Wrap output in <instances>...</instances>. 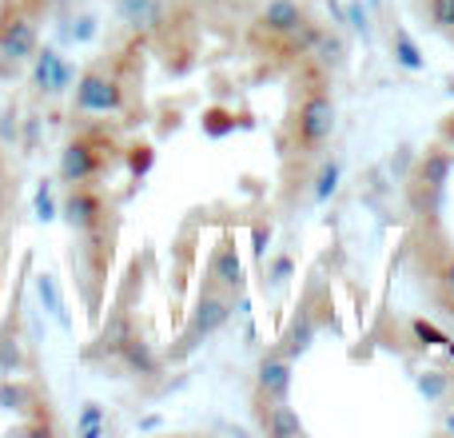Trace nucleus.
Here are the masks:
<instances>
[{
  "label": "nucleus",
  "mask_w": 454,
  "mask_h": 438,
  "mask_svg": "<svg viewBox=\"0 0 454 438\" xmlns=\"http://www.w3.org/2000/svg\"><path fill=\"white\" fill-rule=\"evenodd\" d=\"M415 335L423 339V343H447V335H442V331H434L431 323H423V319L415 323Z\"/></svg>",
  "instance_id": "18"
},
{
  "label": "nucleus",
  "mask_w": 454,
  "mask_h": 438,
  "mask_svg": "<svg viewBox=\"0 0 454 438\" xmlns=\"http://www.w3.org/2000/svg\"><path fill=\"white\" fill-rule=\"evenodd\" d=\"M419 387H423L427 395H442V379H439V371H431V375H427Z\"/></svg>",
  "instance_id": "20"
},
{
  "label": "nucleus",
  "mask_w": 454,
  "mask_h": 438,
  "mask_svg": "<svg viewBox=\"0 0 454 438\" xmlns=\"http://www.w3.org/2000/svg\"><path fill=\"white\" fill-rule=\"evenodd\" d=\"M335 188H339V160H327L319 168V180H315V199H331Z\"/></svg>",
  "instance_id": "16"
},
{
  "label": "nucleus",
  "mask_w": 454,
  "mask_h": 438,
  "mask_svg": "<svg viewBox=\"0 0 454 438\" xmlns=\"http://www.w3.org/2000/svg\"><path fill=\"white\" fill-rule=\"evenodd\" d=\"M450 168H454V152L450 148H431L423 156V164H419L415 172V204L419 207H434L442 196V188H447L450 180Z\"/></svg>",
  "instance_id": "3"
},
{
  "label": "nucleus",
  "mask_w": 454,
  "mask_h": 438,
  "mask_svg": "<svg viewBox=\"0 0 454 438\" xmlns=\"http://www.w3.org/2000/svg\"><path fill=\"white\" fill-rule=\"evenodd\" d=\"M32 48H36V28H32L28 16H12V20L0 24V52L8 60H28Z\"/></svg>",
  "instance_id": "9"
},
{
  "label": "nucleus",
  "mask_w": 454,
  "mask_h": 438,
  "mask_svg": "<svg viewBox=\"0 0 454 438\" xmlns=\"http://www.w3.org/2000/svg\"><path fill=\"white\" fill-rule=\"evenodd\" d=\"M434 291H439V299L454 315V255H447L439 267H434Z\"/></svg>",
  "instance_id": "14"
},
{
  "label": "nucleus",
  "mask_w": 454,
  "mask_h": 438,
  "mask_svg": "<svg viewBox=\"0 0 454 438\" xmlns=\"http://www.w3.org/2000/svg\"><path fill=\"white\" fill-rule=\"evenodd\" d=\"M100 168H104V152H100V140H92V136H88V140H76L60 160V176L68 184H88Z\"/></svg>",
  "instance_id": "4"
},
{
  "label": "nucleus",
  "mask_w": 454,
  "mask_h": 438,
  "mask_svg": "<svg viewBox=\"0 0 454 438\" xmlns=\"http://www.w3.org/2000/svg\"><path fill=\"white\" fill-rule=\"evenodd\" d=\"M303 24H307V12L295 0H271V4L259 12V32H267V36H275V40H291Z\"/></svg>",
  "instance_id": "5"
},
{
  "label": "nucleus",
  "mask_w": 454,
  "mask_h": 438,
  "mask_svg": "<svg viewBox=\"0 0 454 438\" xmlns=\"http://www.w3.org/2000/svg\"><path fill=\"white\" fill-rule=\"evenodd\" d=\"M227 315H231V299H227V291L207 287L204 295H200L196 311H192V323H188V331H184V339H180V347H176V355L196 351L204 339H212L215 331L223 327Z\"/></svg>",
  "instance_id": "1"
},
{
  "label": "nucleus",
  "mask_w": 454,
  "mask_h": 438,
  "mask_svg": "<svg viewBox=\"0 0 454 438\" xmlns=\"http://www.w3.org/2000/svg\"><path fill=\"white\" fill-rule=\"evenodd\" d=\"M395 60H399L403 68H411V72H419V68H423V56H419L415 40H411L407 32H395Z\"/></svg>",
  "instance_id": "15"
},
{
  "label": "nucleus",
  "mask_w": 454,
  "mask_h": 438,
  "mask_svg": "<svg viewBox=\"0 0 454 438\" xmlns=\"http://www.w3.org/2000/svg\"><path fill=\"white\" fill-rule=\"evenodd\" d=\"M263 431L275 438H287V434H303V423H299V415L287 403H271V407L263 411Z\"/></svg>",
  "instance_id": "12"
},
{
  "label": "nucleus",
  "mask_w": 454,
  "mask_h": 438,
  "mask_svg": "<svg viewBox=\"0 0 454 438\" xmlns=\"http://www.w3.org/2000/svg\"><path fill=\"white\" fill-rule=\"evenodd\" d=\"M4 212H8V196H4V188H0V219H4Z\"/></svg>",
  "instance_id": "22"
},
{
  "label": "nucleus",
  "mask_w": 454,
  "mask_h": 438,
  "mask_svg": "<svg viewBox=\"0 0 454 438\" xmlns=\"http://www.w3.org/2000/svg\"><path fill=\"white\" fill-rule=\"evenodd\" d=\"M447 431H454V415H447Z\"/></svg>",
  "instance_id": "23"
},
{
  "label": "nucleus",
  "mask_w": 454,
  "mask_h": 438,
  "mask_svg": "<svg viewBox=\"0 0 454 438\" xmlns=\"http://www.w3.org/2000/svg\"><path fill=\"white\" fill-rule=\"evenodd\" d=\"M311 339H315V323H311V315H295L291 319V327H287V335H283V355L287 359H295V355H303L307 347H311Z\"/></svg>",
  "instance_id": "13"
},
{
  "label": "nucleus",
  "mask_w": 454,
  "mask_h": 438,
  "mask_svg": "<svg viewBox=\"0 0 454 438\" xmlns=\"http://www.w3.org/2000/svg\"><path fill=\"white\" fill-rule=\"evenodd\" d=\"M116 355H120V363H124L132 375H140V379L160 375V359H156V351H152V343L144 335H124L116 343Z\"/></svg>",
  "instance_id": "8"
},
{
  "label": "nucleus",
  "mask_w": 454,
  "mask_h": 438,
  "mask_svg": "<svg viewBox=\"0 0 454 438\" xmlns=\"http://www.w3.org/2000/svg\"><path fill=\"white\" fill-rule=\"evenodd\" d=\"M212 279L220 283L223 291H235L243 283V267H239V251H235L231 239H223L215 247V259H212Z\"/></svg>",
  "instance_id": "11"
},
{
  "label": "nucleus",
  "mask_w": 454,
  "mask_h": 438,
  "mask_svg": "<svg viewBox=\"0 0 454 438\" xmlns=\"http://www.w3.org/2000/svg\"><path fill=\"white\" fill-rule=\"evenodd\" d=\"M335 132V104H331L327 92H307V100L299 104V116H295V140L303 152H315L331 140Z\"/></svg>",
  "instance_id": "2"
},
{
  "label": "nucleus",
  "mask_w": 454,
  "mask_h": 438,
  "mask_svg": "<svg viewBox=\"0 0 454 438\" xmlns=\"http://www.w3.org/2000/svg\"><path fill=\"white\" fill-rule=\"evenodd\" d=\"M64 212H68L72 227H88V231H96V227H100V215H104V199L96 196L92 188H76L68 196V204H64Z\"/></svg>",
  "instance_id": "10"
},
{
  "label": "nucleus",
  "mask_w": 454,
  "mask_h": 438,
  "mask_svg": "<svg viewBox=\"0 0 454 438\" xmlns=\"http://www.w3.org/2000/svg\"><path fill=\"white\" fill-rule=\"evenodd\" d=\"M427 12H431V24L442 32L454 28V0H427Z\"/></svg>",
  "instance_id": "17"
},
{
  "label": "nucleus",
  "mask_w": 454,
  "mask_h": 438,
  "mask_svg": "<svg viewBox=\"0 0 454 438\" xmlns=\"http://www.w3.org/2000/svg\"><path fill=\"white\" fill-rule=\"evenodd\" d=\"M291 391V359L287 355H267L263 363H259V403L267 411L271 403H283Z\"/></svg>",
  "instance_id": "6"
},
{
  "label": "nucleus",
  "mask_w": 454,
  "mask_h": 438,
  "mask_svg": "<svg viewBox=\"0 0 454 438\" xmlns=\"http://www.w3.org/2000/svg\"><path fill=\"white\" fill-rule=\"evenodd\" d=\"M128 160H132V172L136 176L148 172V168H152V148H132V156H128Z\"/></svg>",
  "instance_id": "19"
},
{
  "label": "nucleus",
  "mask_w": 454,
  "mask_h": 438,
  "mask_svg": "<svg viewBox=\"0 0 454 438\" xmlns=\"http://www.w3.org/2000/svg\"><path fill=\"white\" fill-rule=\"evenodd\" d=\"M442 140H447V144H450V152H454V112H450L447 120H442Z\"/></svg>",
  "instance_id": "21"
},
{
  "label": "nucleus",
  "mask_w": 454,
  "mask_h": 438,
  "mask_svg": "<svg viewBox=\"0 0 454 438\" xmlns=\"http://www.w3.org/2000/svg\"><path fill=\"white\" fill-rule=\"evenodd\" d=\"M76 100L84 112H116L124 96H120V80L104 76V72H88L80 92H76Z\"/></svg>",
  "instance_id": "7"
}]
</instances>
